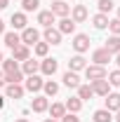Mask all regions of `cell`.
<instances>
[{
	"mask_svg": "<svg viewBox=\"0 0 120 122\" xmlns=\"http://www.w3.org/2000/svg\"><path fill=\"white\" fill-rule=\"evenodd\" d=\"M16 122H28V120H26V117H19V120H16Z\"/></svg>",
	"mask_w": 120,
	"mask_h": 122,
	"instance_id": "7bdbcfd3",
	"label": "cell"
},
{
	"mask_svg": "<svg viewBox=\"0 0 120 122\" xmlns=\"http://www.w3.org/2000/svg\"><path fill=\"white\" fill-rule=\"evenodd\" d=\"M87 16H90V12H87V7H85V5H73V10H71V19H73L75 24L87 21Z\"/></svg>",
	"mask_w": 120,
	"mask_h": 122,
	"instance_id": "7c38bea8",
	"label": "cell"
},
{
	"mask_svg": "<svg viewBox=\"0 0 120 122\" xmlns=\"http://www.w3.org/2000/svg\"><path fill=\"white\" fill-rule=\"evenodd\" d=\"M38 71H40V61H35L33 56L26 59V61H21V73H24L26 77H28V75H35Z\"/></svg>",
	"mask_w": 120,
	"mask_h": 122,
	"instance_id": "30bf717a",
	"label": "cell"
},
{
	"mask_svg": "<svg viewBox=\"0 0 120 122\" xmlns=\"http://www.w3.org/2000/svg\"><path fill=\"white\" fill-rule=\"evenodd\" d=\"M61 80H64V85H66L68 89H78V87H80V77H78V73H73V71H66Z\"/></svg>",
	"mask_w": 120,
	"mask_h": 122,
	"instance_id": "e0dca14e",
	"label": "cell"
},
{
	"mask_svg": "<svg viewBox=\"0 0 120 122\" xmlns=\"http://www.w3.org/2000/svg\"><path fill=\"white\" fill-rule=\"evenodd\" d=\"M115 63H118V68H120V52L115 54Z\"/></svg>",
	"mask_w": 120,
	"mask_h": 122,
	"instance_id": "ab89813d",
	"label": "cell"
},
{
	"mask_svg": "<svg viewBox=\"0 0 120 122\" xmlns=\"http://www.w3.org/2000/svg\"><path fill=\"white\" fill-rule=\"evenodd\" d=\"M92 96H94V92H92L90 85H80V87H78V99H80V101H90Z\"/></svg>",
	"mask_w": 120,
	"mask_h": 122,
	"instance_id": "f1b7e54d",
	"label": "cell"
},
{
	"mask_svg": "<svg viewBox=\"0 0 120 122\" xmlns=\"http://www.w3.org/2000/svg\"><path fill=\"white\" fill-rule=\"evenodd\" d=\"M43 85H45V80L35 73V75H28V77H26V82H24V89L31 92V94H38V92H43Z\"/></svg>",
	"mask_w": 120,
	"mask_h": 122,
	"instance_id": "3957f363",
	"label": "cell"
},
{
	"mask_svg": "<svg viewBox=\"0 0 120 122\" xmlns=\"http://www.w3.org/2000/svg\"><path fill=\"white\" fill-rule=\"evenodd\" d=\"M108 30L111 35H120V19H108Z\"/></svg>",
	"mask_w": 120,
	"mask_h": 122,
	"instance_id": "836d02e7",
	"label": "cell"
},
{
	"mask_svg": "<svg viewBox=\"0 0 120 122\" xmlns=\"http://www.w3.org/2000/svg\"><path fill=\"white\" fill-rule=\"evenodd\" d=\"M10 24L14 26V30H24L26 26H28V19H26V14H24V12H14V14H12V19H10Z\"/></svg>",
	"mask_w": 120,
	"mask_h": 122,
	"instance_id": "9a60e30c",
	"label": "cell"
},
{
	"mask_svg": "<svg viewBox=\"0 0 120 122\" xmlns=\"http://www.w3.org/2000/svg\"><path fill=\"white\" fill-rule=\"evenodd\" d=\"M12 59H14V61H26V59H31V47H26V45L14 47V49H12Z\"/></svg>",
	"mask_w": 120,
	"mask_h": 122,
	"instance_id": "d6986e66",
	"label": "cell"
},
{
	"mask_svg": "<svg viewBox=\"0 0 120 122\" xmlns=\"http://www.w3.org/2000/svg\"><path fill=\"white\" fill-rule=\"evenodd\" d=\"M64 106H66L68 113H75V115H78V113H80V108H82V101H80L78 96H71V99H66V103H64Z\"/></svg>",
	"mask_w": 120,
	"mask_h": 122,
	"instance_id": "7402d4cb",
	"label": "cell"
},
{
	"mask_svg": "<svg viewBox=\"0 0 120 122\" xmlns=\"http://www.w3.org/2000/svg\"><path fill=\"white\" fill-rule=\"evenodd\" d=\"M90 87H92V92H94L97 96H106V94L111 92V85H108V80H106V77H101V80H92Z\"/></svg>",
	"mask_w": 120,
	"mask_h": 122,
	"instance_id": "ba28073f",
	"label": "cell"
},
{
	"mask_svg": "<svg viewBox=\"0 0 120 122\" xmlns=\"http://www.w3.org/2000/svg\"><path fill=\"white\" fill-rule=\"evenodd\" d=\"M104 47L111 52V54H118V52H120V35H111V38L106 40Z\"/></svg>",
	"mask_w": 120,
	"mask_h": 122,
	"instance_id": "83f0119b",
	"label": "cell"
},
{
	"mask_svg": "<svg viewBox=\"0 0 120 122\" xmlns=\"http://www.w3.org/2000/svg\"><path fill=\"white\" fill-rule=\"evenodd\" d=\"M92 24H94V28H99V30H104V28H108V14H94L92 16Z\"/></svg>",
	"mask_w": 120,
	"mask_h": 122,
	"instance_id": "484cf974",
	"label": "cell"
},
{
	"mask_svg": "<svg viewBox=\"0 0 120 122\" xmlns=\"http://www.w3.org/2000/svg\"><path fill=\"white\" fill-rule=\"evenodd\" d=\"M0 35H5V21L0 19Z\"/></svg>",
	"mask_w": 120,
	"mask_h": 122,
	"instance_id": "8d00e7d4",
	"label": "cell"
},
{
	"mask_svg": "<svg viewBox=\"0 0 120 122\" xmlns=\"http://www.w3.org/2000/svg\"><path fill=\"white\" fill-rule=\"evenodd\" d=\"M2 59H5V56H2V52H0V63H2Z\"/></svg>",
	"mask_w": 120,
	"mask_h": 122,
	"instance_id": "ee69618b",
	"label": "cell"
},
{
	"mask_svg": "<svg viewBox=\"0 0 120 122\" xmlns=\"http://www.w3.org/2000/svg\"><path fill=\"white\" fill-rule=\"evenodd\" d=\"M108 75V73H106V68L104 66H97V63H92V66H87V68H85V77H87V80H101V77H106Z\"/></svg>",
	"mask_w": 120,
	"mask_h": 122,
	"instance_id": "52a82bcc",
	"label": "cell"
},
{
	"mask_svg": "<svg viewBox=\"0 0 120 122\" xmlns=\"http://www.w3.org/2000/svg\"><path fill=\"white\" fill-rule=\"evenodd\" d=\"M54 19H57V16L52 14L49 10H40V12H38V24H40L43 28H49V26L54 24Z\"/></svg>",
	"mask_w": 120,
	"mask_h": 122,
	"instance_id": "ac0fdd59",
	"label": "cell"
},
{
	"mask_svg": "<svg viewBox=\"0 0 120 122\" xmlns=\"http://www.w3.org/2000/svg\"><path fill=\"white\" fill-rule=\"evenodd\" d=\"M59 122H80V117H78L75 113H66V115H64Z\"/></svg>",
	"mask_w": 120,
	"mask_h": 122,
	"instance_id": "e575fe53",
	"label": "cell"
},
{
	"mask_svg": "<svg viewBox=\"0 0 120 122\" xmlns=\"http://www.w3.org/2000/svg\"><path fill=\"white\" fill-rule=\"evenodd\" d=\"M24 87L21 85H7V89H5V94H7V99H21L24 96Z\"/></svg>",
	"mask_w": 120,
	"mask_h": 122,
	"instance_id": "cb8c5ba5",
	"label": "cell"
},
{
	"mask_svg": "<svg viewBox=\"0 0 120 122\" xmlns=\"http://www.w3.org/2000/svg\"><path fill=\"white\" fill-rule=\"evenodd\" d=\"M113 7H115L113 0H99V12H101V14H108Z\"/></svg>",
	"mask_w": 120,
	"mask_h": 122,
	"instance_id": "d6a6232c",
	"label": "cell"
},
{
	"mask_svg": "<svg viewBox=\"0 0 120 122\" xmlns=\"http://www.w3.org/2000/svg\"><path fill=\"white\" fill-rule=\"evenodd\" d=\"M43 40H45L47 45H61V33L54 26H49V28H45V33H43Z\"/></svg>",
	"mask_w": 120,
	"mask_h": 122,
	"instance_id": "5bb4252c",
	"label": "cell"
},
{
	"mask_svg": "<svg viewBox=\"0 0 120 122\" xmlns=\"http://www.w3.org/2000/svg\"><path fill=\"white\" fill-rule=\"evenodd\" d=\"M47 110H49V115H52L54 120H61V117L66 115V106H64V103H52Z\"/></svg>",
	"mask_w": 120,
	"mask_h": 122,
	"instance_id": "4316f807",
	"label": "cell"
},
{
	"mask_svg": "<svg viewBox=\"0 0 120 122\" xmlns=\"http://www.w3.org/2000/svg\"><path fill=\"white\" fill-rule=\"evenodd\" d=\"M71 45H73L75 54H85V52L90 49V35H85V33H75Z\"/></svg>",
	"mask_w": 120,
	"mask_h": 122,
	"instance_id": "7a4b0ae2",
	"label": "cell"
},
{
	"mask_svg": "<svg viewBox=\"0 0 120 122\" xmlns=\"http://www.w3.org/2000/svg\"><path fill=\"white\" fill-rule=\"evenodd\" d=\"M49 12H52L54 16H59V19H64V16L71 14V5H68L66 0H54L52 7H49Z\"/></svg>",
	"mask_w": 120,
	"mask_h": 122,
	"instance_id": "5b68a950",
	"label": "cell"
},
{
	"mask_svg": "<svg viewBox=\"0 0 120 122\" xmlns=\"http://www.w3.org/2000/svg\"><path fill=\"white\" fill-rule=\"evenodd\" d=\"M31 108H33V113H45L47 108H49L47 96H35V99L31 101Z\"/></svg>",
	"mask_w": 120,
	"mask_h": 122,
	"instance_id": "ffe728a7",
	"label": "cell"
},
{
	"mask_svg": "<svg viewBox=\"0 0 120 122\" xmlns=\"http://www.w3.org/2000/svg\"><path fill=\"white\" fill-rule=\"evenodd\" d=\"M2 85H5V73L0 71V87H2Z\"/></svg>",
	"mask_w": 120,
	"mask_h": 122,
	"instance_id": "74e56055",
	"label": "cell"
},
{
	"mask_svg": "<svg viewBox=\"0 0 120 122\" xmlns=\"http://www.w3.org/2000/svg\"><path fill=\"white\" fill-rule=\"evenodd\" d=\"M2 40H5V47H10V49H14V47L21 45V38H19L16 30H7V33L2 35Z\"/></svg>",
	"mask_w": 120,
	"mask_h": 122,
	"instance_id": "2e32d148",
	"label": "cell"
},
{
	"mask_svg": "<svg viewBox=\"0 0 120 122\" xmlns=\"http://www.w3.org/2000/svg\"><path fill=\"white\" fill-rule=\"evenodd\" d=\"M47 52H49V45H47L45 40H38V42L33 45V54H35V56H40V59H45Z\"/></svg>",
	"mask_w": 120,
	"mask_h": 122,
	"instance_id": "d4e9b609",
	"label": "cell"
},
{
	"mask_svg": "<svg viewBox=\"0 0 120 122\" xmlns=\"http://www.w3.org/2000/svg\"><path fill=\"white\" fill-rule=\"evenodd\" d=\"M57 30H59L61 35H73V33H75V21L71 19V16H64V19H59Z\"/></svg>",
	"mask_w": 120,
	"mask_h": 122,
	"instance_id": "9c48e42d",
	"label": "cell"
},
{
	"mask_svg": "<svg viewBox=\"0 0 120 122\" xmlns=\"http://www.w3.org/2000/svg\"><path fill=\"white\" fill-rule=\"evenodd\" d=\"M21 45H26V47H33L38 40H40V30L38 28H33V26H26V28L21 30Z\"/></svg>",
	"mask_w": 120,
	"mask_h": 122,
	"instance_id": "6da1fadb",
	"label": "cell"
},
{
	"mask_svg": "<svg viewBox=\"0 0 120 122\" xmlns=\"http://www.w3.org/2000/svg\"><path fill=\"white\" fill-rule=\"evenodd\" d=\"M7 5H10V0H0V10H7Z\"/></svg>",
	"mask_w": 120,
	"mask_h": 122,
	"instance_id": "d590c367",
	"label": "cell"
},
{
	"mask_svg": "<svg viewBox=\"0 0 120 122\" xmlns=\"http://www.w3.org/2000/svg\"><path fill=\"white\" fill-rule=\"evenodd\" d=\"M38 7H40V0H21L24 14H26V12H38Z\"/></svg>",
	"mask_w": 120,
	"mask_h": 122,
	"instance_id": "4dcf8cb0",
	"label": "cell"
},
{
	"mask_svg": "<svg viewBox=\"0 0 120 122\" xmlns=\"http://www.w3.org/2000/svg\"><path fill=\"white\" fill-rule=\"evenodd\" d=\"M43 92H45V96H57V92H59V85H57L54 80H45V85H43Z\"/></svg>",
	"mask_w": 120,
	"mask_h": 122,
	"instance_id": "f546056e",
	"label": "cell"
},
{
	"mask_svg": "<svg viewBox=\"0 0 120 122\" xmlns=\"http://www.w3.org/2000/svg\"><path fill=\"white\" fill-rule=\"evenodd\" d=\"M104 101H106V110H111V113L120 110V94L118 92H108L104 96Z\"/></svg>",
	"mask_w": 120,
	"mask_h": 122,
	"instance_id": "4fadbf2b",
	"label": "cell"
},
{
	"mask_svg": "<svg viewBox=\"0 0 120 122\" xmlns=\"http://www.w3.org/2000/svg\"><path fill=\"white\" fill-rule=\"evenodd\" d=\"M106 80H108L111 87H120V68H118V71H111V73L106 75Z\"/></svg>",
	"mask_w": 120,
	"mask_h": 122,
	"instance_id": "1f68e13d",
	"label": "cell"
},
{
	"mask_svg": "<svg viewBox=\"0 0 120 122\" xmlns=\"http://www.w3.org/2000/svg\"><path fill=\"white\" fill-rule=\"evenodd\" d=\"M45 122H59V120H54V117H47V120Z\"/></svg>",
	"mask_w": 120,
	"mask_h": 122,
	"instance_id": "b9f144b4",
	"label": "cell"
},
{
	"mask_svg": "<svg viewBox=\"0 0 120 122\" xmlns=\"http://www.w3.org/2000/svg\"><path fill=\"white\" fill-rule=\"evenodd\" d=\"M118 19H120V7H118Z\"/></svg>",
	"mask_w": 120,
	"mask_h": 122,
	"instance_id": "f6af8a7d",
	"label": "cell"
},
{
	"mask_svg": "<svg viewBox=\"0 0 120 122\" xmlns=\"http://www.w3.org/2000/svg\"><path fill=\"white\" fill-rule=\"evenodd\" d=\"M85 68H87V59H85L82 54H75V56H71V61H68V71L80 73V71H85Z\"/></svg>",
	"mask_w": 120,
	"mask_h": 122,
	"instance_id": "8fae6325",
	"label": "cell"
},
{
	"mask_svg": "<svg viewBox=\"0 0 120 122\" xmlns=\"http://www.w3.org/2000/svg\"><path fill=\"white\" fill-rule=\"evenodd\" d=\"M94 122H113V113L111 110H106V108H99V110H94Z\"/></svg>",
	"mask_w": 120,
	"mask_h": 122,
	"instance_id": "603a6c76",
	"label": "cell"
},
{
	"mask_svg": "<svg viewBox=\"0 0 120 122\" xmlns=\"http://www.w3.org/2000/svg\"><path fill=\"white\" fill-rule=\"evenodd\" d=\"M16 71H21V68H19V61L2 59V73H5V75H12V73H16Z\"/></svg>",
	"mask_w": 120,
	"mask_h": 122,
	"instance_id": "44dd1931",
	"label": "cell"
},
{
	"mask_svg": "<svg viewBox=\"0 0 120 122\" xmlns=\"http://www.w3.org/2000/svg\"><path fill=\"white\" fill-rule=\"evenodd\" d=\"M115 122H120V110H115V117H113Z\"/></svg>",
	"mask_w": 120,
	"mask_h": 122,
	"instance_id": "f35d334b",
	"label": "cell"
},
{
	"mask_svg": "<svg viewBox=\"0 0 120 122\" xmlns=\"http://www.w3.org/2000/svg\"><path fill=\"white\" fill-rule=\"evenodd\" d=\"M5 106V96H0V108Z\"/></svg>",
	"mask_w": 120,
	"mask_h": 122,
	"instance_id": "60d3db41",
	"label": "cell"
},
{
	"mask_svg": "<svg viewBox=\"0 0 120 122\" xmlns=\"http://www.w3.org/2000/svg\"><path fill=\"white\" fill-rule=\"evenodd\" d=\"M57 68H59V61L52 59V56H45V59L40 61V73L45 77H52L54 73H57Z\"/></svg>",
	"mask_w": 120,
	"mask_h": 122,
	"instance_id": "277c9868",
	"label": "cell"
},
{
	"mask_svg": "<svg viewBox=\"0 0 120 122\" xmlns=\"http://www.w3.org/2000/svg\"><path fill=\"white\" fill-rule=\"evenodd\" d=\"M111 59H113V54H111L106 47H99V49L92 52V61H94L97 66H106V63H111Z\"/></svg>",
	"mask_w": 120,
	"mask_h": 122,
	"instance_id": "8992f818",
	"label": "cell"
}]
</instances>
